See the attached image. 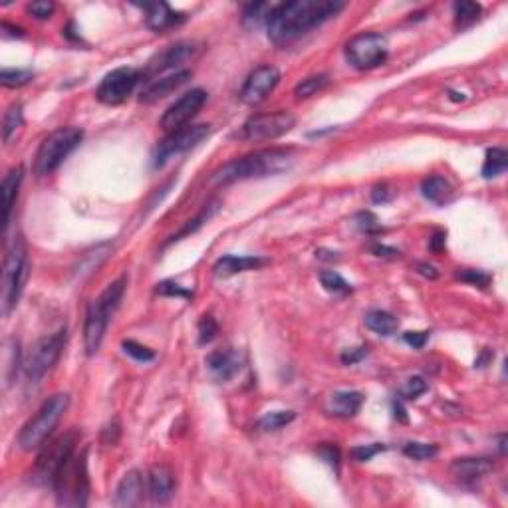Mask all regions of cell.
<instances>
[{
	"instance_id": "bcb514c9",
	"label": "cell",
	"mask_w": 508,
	"mask_h": 508,
	"mask_svg": "<svg viewBox=\"0 0 508 508\" xmlns=\"http://www.w3.org/2000/svg\"><path fill=\"white\" fill-rule=\"evenodd\" d=\"M157 294L161 296H179V298H193L191 290H185L183 286H179L173 280H165L157 284Z\"/></svg>"
},
{
	"instance_id": "d590c367",
	"label": "cell",
	"mask_w": 508,
	"mask_h": 508,
	"mask_svg": "<svg viewBox=\"0 0 508 508\" xmlns=\"http://www.w3.org/2000/svg\"><path fill=\"white\" fill-rule=\"evenodd\" d=\"M403 453L413 460H431L439 455V447L433 443H419V441H409L403 445Z\"/></svg>"
},
{
	"instance_id": "f1b7e54d",
	"label": "cell",
	"mask_w": 508,
	"mask_h": 508,
	"mask_svg": "<svg viewBox=\"0 0 508 508\" xmlns=\"http://www.w3.org/2000/svg\"><path fill=\"white\" fill-rule=\"evenodd\" d=\"M508 167V153L502 147H493L486 151L483 163V177L484 179H495L502 175Z\"/></svg>"
},
{
	"instance_id": "6da1fadb",
	"label": "cell",
	"mask_w": 508,
	"mask_h": 508,
	"mask_svg": "<svg viewBox=\"0 0 508 508\" xmlns=\"http://www.w3.org/2000/svg\"><path fill=\"white\" fill-rule=\"evenodd\" d=\"M344 6L346 4L340 0H294L276 4L266 18L268 38L276 44L294 42L316 26L338 16L344 10Z\"/></svg>"
},
{
	"instance_id": "7a4b0ae2",
	"label": "cell",
	"mask_w": 508,
	"mask_h": 508,
	"mask_svg": "<svg viewBox=\"0 0 508 508\" xmlns=\"http://www.w3.org/2000/svg\"><path fill=\"white\" fill-rule=\"evenodd\" d=\"M294 165L292 151L286 149H262L240 159L226 163L217 173L212 175V185H233L236 181L248 179H264L290 171Z\"/></svg>"
},
{
	"instance_id": "3957f363",
	"label": "cell",
	"mask_w": 508,
	"mask_h": 508,
	"mask_svg": "<svg viewBox=\"0 0 508 508\" xmlns=\"http://www.w3.org/2000/svg\"><path fill=\"white\" fill-rule=\"evenodd\" d=\"M70 407V395L68 393H56L48 397L42 407L36 411V415L26 423L18 433V447L22 451H34L44 445L56 425L60 423L64 413Z\"/></svg>"
},
{
	"instance_id": "7dc6e473",
	"label": "cell",
	"mask_w": 508,
	"mask_h": 508,
	"mask_svg": "<svg viewBox=\"0 0 508 508\" xmlns=\"http://www.w3.org/2000/svg\"><path fill=\"white\" fill-rule=\"evenodd\" d=\"M54 10H56V4L50 2V0H36V2L28 4V13L32 14L34 18H38V20L50 18L54 14Z\"/></svg>"
},
{
	"instance_id": "52a82bcc",
	"label": "cell",
	"mask_w": 508,
	"mask_h": 508,
	"mask_svg": "<svg viewBox=\"0 0 508 508\" xmlns=\"http://www.w3.org/2000/svg\"><path fill=\"white\" fill-rule=\"evenodd\" d=\"M66 338H68L66 328H60L56 334H50L46 338H42V340H38L36 346L32 347V351L28 356V360L24 361L28 387H36V385L42 384L46 373L58 363L64 351V346H66Z\"/></svg>"
},
{
	"instance_id": "9a60e30c",
	"label": "cell",
	"mask_w": 508,
	"mask_h": 508,
	"mask_svg": "<svg viewBox=\"0 0 508 508\" xmlns=\"http://www.w3.org/2000/svg\"><path fill=\"white\" fill-rule=\"evenodd\" d=\"M113 316V310L106 306L101 300H94L86 312V324H84V346H86L87 356H96L101 347L103 335L108 330L110 318Z\"/></svg>"
},
{
	"instance_id": "e0dca14e",
	"label": "cell",
	"mask_w": 508,
	"mask_h": 508,
	"mask_svg": "<svg viewBox=\"0 0 508 508\" xmlns=\"http://www.w3.org/2000/svg\"><path fill=\"white\" fill-rule=\"evenodd\" d=\"M193 72L191 70H179L171 75H165L159 80H149V84L139 94V101L141 103H153L157 99L167 98L169 94L177 92L181 86H185L187 82L191 80Z\"/></svg>"
},
{
	"instance_id": "db71d44e",
	"label": "cell",
	"mask_w": 508,
	"mask_h": 508,
	"mask_svg": "<svg viewBox=\"0 0 508 508\" xmlns=\"http://www.w3.org/2000/svg\"><path fill=\"white\" fill-rule=\"evenodd\" d=\"M445 242H447L445 231H435L433 235H431V238H429V248H431L433 252H443Z\"/></svg>"
},
{
	"instance_id": "d4e9b609",
	"label": "cell",
	"mask_w": 508,
	"mask_h": 508,
	"mask_svg": "<svg viewBox=\"0 0 508 508\" xmlns=\"http://www.w3.org/2000/svg\"><path fill=\"white\" fill-rule=\"evenodd\" d=\"M22 177H24V169H22V165H18V167H13L2 181V231L4 233L10 223V212H13L14 203L18 197Z\"/></svg>"
},
{
	"instance_id": "8992f818",
	"label": "cell",
	"mask_w": 508,
	"mask_h": 508,
	"mask_svg": "<svg viewBox=\"0 0 508 508\" xmlns=\"http://www.w3.org/2000/svg\"><path fill=\"white\" fill-rule=\"evenodd\" d=\"M26 242L22 236H16L4 259L2 270V314L8 316L10 310L18 304L20 294L24 290L28 278V256H26Z\"/></svg>"
},
{
	"instance_id": "e575fe53",
	"label": "cell",
	"mask_w": 508,
	"mask_h": 508,
	"mask_svg": "<svg viewBox=\"0 0 508 508\" xmlns=\"http://www.w3.org/2000/svg\"><path fill=\"white\" fill-rule=\"evenodd\" d=\"M270 4L266 2H252V4H247L242 8V22L250 28H256L262 22H266L268 18V13H270Z\"/></svg>"
},
{
	"instance_id": "94428289",
	"label": "cell",
	"mask_w": 508,
	"mask_h": 508,
	"mask_svg": "<svg viewBox=\"0 0 508 508\" xmlns=\"http://www.w3.org/2000/svg\"><path fill=\"white\" fill-rule=\"evenodd\" d=\"M451 99H453V101H463L465 96H463V94H457V92H451Z\"/></svg>"
},
{
	"instance_id": "ee69618b",
	"label": "cell",
	"mask_w": 508,
	"mask_h": 508,
	"mask_svg": "<svg viewBox=\"0 0 508 508\" xmlns=\"http://www.w3.org/2000/svg\"><path fill=\"white\" fill-rule=\"evenodd\" d=\"M354 223H356V226L360 228L361 233H365V235H375V233L382 231V224L377 221V217L370 211L358 212V215L354 217Z\"/></svg>"
},
{
	"instance_id": "f907efd6",
	"label": "cell",
	"mask_w": 508,
	"mask_h": 508,
	"mask_svg": "<svg viewBox=\"0 0 508 508\" xmlns=\"http://www.w3.org/2000/svg\"><path fill=\"white\" fill-rule=\"evenodd\" d=\"M368 356V347H351V349H346L344 354H342V361L346 363V365H354V363H358L361 361L363 358Z\"/></svg>"
},
{
	"instance_id": "cb8c5ba5",
	"label": "cell",
	"mask_w": 508,
	"mask_h": 508,
	"mask_svg": "<svg viewBox=\"0 0 508 508\" xmlns=\"http://www.w3.org/2000/svg\"><path fill=\"white\" fill-rule=\"evenodd\" d=\"M264 259L261 256H235V254H226L223 259L215 262L212 266V274L217 278H231L235 274L247 273V270H256L264 264Z\"/></svg>"
},
{
	"instance_id": "5bb4252c",
	"label": "cell",
	"mask_w": 508,
	"mask_h": 508,
	"mask_svg": "<svg viewBox=\"0 0 508 508\" xmlns=\"http://www.w3.org/2000/svg\"><path fill=\"white\" fill-rule=\"evenodd\" d=\"M205 101H207V92L205 89L195 87V89L187 92L175 103H171L167 108V112L163 113L161 127L165 131H169V133L175 131V129H179V127H185L197 115L198 110L205 106Z\"/></svg>"
},
{
	"instance_id": "ab89813d",
	"label": "cell",
	"mask_w": 508,
	"mask_h": 508,
	"mask_svg": "<svg viewBox=\"0 0 508 508\" xmlns=\"http://www.w3.org/2000/svg\"><path fill=\"white\" fill-rule=\"evenodd\" d=\"M455 278L460 282H467V284L477 286V288H486L491 284V274L483 273V270H474V268H459L455 273Z\"/></svg>"
},
{
	"instance_id": "f35d334b",
	"label": "cell",
	"mask_w": 508,
	"mask_h": 508,
	"mask_svg": "<svg viewBox=\"0 0 508 508\" xmlns=\"http://www.w3.org/2000/svg\"><path fill=\"white\" fill-rule=\"evenodd\" d=\"M217 209H219V207H217V203H215V205H209V207H207L205 211L198 212V215L195 217V219H193V221H189V224H185V226H183V228H181L179 233H177V235L171 236V240H169V242H175V240H179L181 236L189 235V233H195L197 228H201L203 224H205L207 221H209V219H211L212 215L217 212Z\"/></svg>"
},
{
	"instance_id": "ba28073f",
	"label": "cell",
	"mask_w": 508,
	"mask_h": 508,
	"mask_svg": "<svg viewBox=\"0 0 508 508\" xmlns=\"http://www.w3.org/2000/svg\"><path fill=\"white\" fill-rule=\"evenodd\" d=\"M387 54H389L387 38L377 32L360 34V36L351 38L346 44L347 62L361 72L382 66L387 60Z\"/></svg>"
},
{
	"instance_id": "c3c4849f",
	"label": "cell",
	"mask_w": 508,
	"mask_h": 508,
	"mask_svg": "<svg viewBox=\"0 0 508 508\" xmlns=\"http://www.w3.org/2000/svg\"><path fill=\"white\" fill-rule=\"evenodd\" d=\"M318 455L322 457L330 467H334L335 471L340 469V449L334 445H322L318 449Z\"/></svg>"
},
{
	"instance_id": "7402d4cb",
	"label": "cell",
	"mask_w": 508,
	"mask_h": 508,
	"mask_svg": "<svg viewBox=\"0 0 508 508\" xmlns=\"http://www.w3.org/2000/svg\"><path fill=\"white\" fill-rule=\"evenodd\" d=\"M143 8H145V24L153 32H165L185 20V14L175 13L167 2H153V4H145Z\"/></svg>"
},
{
	"instance_id": "ac0fdd59",
	"label": "cell",
	"mask_w": 508,
	"mask_h": 508,
	"mask_svg": "<svg viewBox=\"0 0 508 508\" xmlns=\"http://www.w3.org/2000/svg\"><path fill=\"white\" fill-rule=\"evenodd\" d=\"M207 368L212 373L217 382H228L242 368V356L235 349H217L209 354L207 358Z\"/></svg>"
},
{
	"instance_id": "7c38bea8",
	"label": "cell",
	"mask_w": 508,
	"mask_h": 508,
	"mask_svg": "<svg viewBox=\"0 0 508 508\" xmlns=\"http://www.w3.org/2000/svg\"><path fill=\"white\" fill-rule=\"evenodd\" d=\"M80 441V435L75 431L58 437L56 441H52L50 445L44 447V451L38 455L36 460V472L42 481L52 483L54 474L64 467V463L70 459L75 453V445Z\"/></svg>"
},
{
	"instance_id": "8d00e7d4",
	"label": "cell",
	"mask_w": 508,
	"mask_h": 508,
	"mask_svg": "<svg viewBox=\"0 0 508 508\" xmlns=\"http://www.w3.org/2000/svg\"><path fill=\"white\" fill-rule=\"evenodd\" d=\"M320 282L332 294H349L351 292V284L347 282L342 274L335 273V270H324V273H320Z\"/></svg>"
},
{
	"instance_id": "91938a15",
	"label": "cell",
	"mask_w": 508,
	"mask_h": 508,
	"mask_svg": "<svg viewBox=\"0 0 508 508\" xmlns=\"http://www.w3.org/2000/svg\"><path fill=\"white\" fill-rule=\"evenodd\" d=\"M393 411H395V419H399V421H407V415H405V411H403V407H401V403L399 401H393Z\"/></svg>"
},
{
	"instance_id": "f5cc1de1",
	"label": "cell",
	"mask_w": 508,
	"mask_h": 508,
	"mask_svg": "<svg viewBox=\"0 0 508 508\" xmlns=\"http://www.w3.org/2000/svg\"><path fill=\"white\" fill-rule=\"evenodd\" d=\"M391 198H393V191H391L387 185H377L373 189L372 193L373 203H387V201H391Z\"/></svg>"
},
{
	"instance_id": "680465c9",
	"label": "cell",
	"mask_w": 508,
	"mask_h": 508,
	"mask_svg": "<svg viewBox=\"0 0 508 508\" xmlns=\"http://www.w3.org/2000/svg\"><path fill=\"white\" fill-rule=\"evenodd\" d=\"M493 358H495V354H493L491 349H483V354H481V358L477 360V363H474V365H477V368H484V365H486L488 361L493 360Z\"/></svg>"
},
{
	"instance_id": "83f0119b",
	"label": "cell",
	"mask_w": 508,
	"mask_h": 508,
	"mask_svg": "<svg viewBox=\"0 0 508 508\" xmlns=\"http://www.w3.org/2000/svg\"><path fill=\"white\" fill-rule=\"evenodd\" d=\"M110 252H112V245H99V247L87 250L86 254L80 259V262H78V266L74 268V274L80 276V278L92 274L96 268L101 266V262L110 256Z\"/></svg>"
},
{
	"instance_id": "8fae6325",
	"label": "cell",
	"mask_w": 508,
	"mask_h": 508,
	"mask_svg": "<svg viewBox=\"0 0 508 508\" xmlns=\"http://www.w3.org/2000/svg\"><path fill=\"white\" fill-rule=\"evenodd\" d=\"M141 78L143 74L136 68H115L99 82L96 98L106 106H119L136 92Z\"/></svg>"
},
{
	"instance_id": "4fadbf2b",
	"label": "cell",
	"mask_w": 508,
	"mask_h": 508,
	"mask_svg": "<svg viewBox=\"0 0 508 508\" xmlns=\"http://www.w3.org/2000/svg\"><path fill=\"white\" fill-rule=\"evenodd\" d=\"M201 52H203V48H201V44H197V42H177L173 46H167L161 52H157L149 60L145 70L141 74H143L145 80H151V78L163 74L167 70H177L183 64L193 62Z\"/></svg>"
},
{
	"instance_id": "6f0895ef",
	"label": "cell",
	"mask_w": 508,
	"mask_h": 508,
	"mask_svg": "<svg viewBox=\"0 0 508 508\" xmlns=\"http://www.w3.org/2000/svg\"><path fill=\"white\" fill-rule=\"evenodd\" d=\"M2 32H6V36H13V38L24 36V30H22V28H18V26H10L8 22H2Z\"/></svg>"
},
{
	"instance_id": "60d3db41",
	"label": "cell",
	"mask_w": 508,
	"mask_h": 508,
	"mask_svg": "<svg viewBox=\"0 0 508 508\" xmlns=\"http://www.w3.org/2000/svg\"><path fill=\"white\" fill-rule=\"evenodd\" d=\"M217 334H219V324H217V320L212 318L211 314L201 316V320H198V344L201 346L211 344L212 340L217 338Z\"/></svg>"
},
{
	"instance_id": "44dd1931",
	"label": "cell",
	"mask_w": 508,
	"mask_h": 508,
	"mask_svg": "<svg viewBox=\"0 0 508 508\" xmlns=\"http://www.w3.org/2000/svg\"><path fill=\"white\" fill-rule=\"evenodd\" d=\"M147 493L153 502L165 505L175 493V474L165 465H155L147 477Z\"/></svg>"
},
{
	"instance_id": "816d5d0a",
	"label": "cell",
	"mask_w": 508,
	"mask_h": 508,
	"mask_svg": "<svg viewBox=\"0 0 508 508\" xmlns=\"http://www.w3.org/2000/svg\"><path fill=\"white\" fill-rule=\"evenodd\" d=\"M372 252L375 256H379V259H399L401 256V252L397 248L385 247V245H373Z\"/></svg>"
},
{
	"instance_id": "277c9868",
	"label": "cell",
	"mask_w": 508,
	"mask_h": 508,
	"mask_svg": "<svg viewBox=\"0 0 508 508\" xmlns=\"http://www.w3.org/2000/svg\"><path fill=\"white\" fill-rule=\"evenodd\" d=\"M52 486L56 491L58 502L64 507H86L89 496V477H87V453L72 455L64 467L54 474Z\"/></svg>"
},
{
	"instance_id": "d6986e66",
	"label": "cell",
	"mask_w": 508,
	"mask_h": 508,
	"mask_svg": "<svg viewBox=\"0 0 508 508\" xmlns=\"http://www.w3.org/2000/svg\"><path fill=\"white\" fill-rule=\"evenodd\" d=\"M143 500V474L139 471L125 472L124 479L119 481L113 496V505L117 508L137 507Z\"/></svg>"
},
{
	"instance_id": "9c48e42d",
	"label": "cell",
	"mask_w": 508,
	"mask_h": 508,
	"mask_svg": "<svg viewBox=\"0 0 508 508\" xmlns=\"http://www.w3.org/2000/svg\"><path fill=\"white\" fill-rule=\"evenodd\" d=\"M296 125V117L290 112H273V113H259L248 117L247 122L240 127L238 137L245 141H270L276 137L284 136L292 131Z\"/></svg>"
},
{
	"instance_id": "30bf717a",
	"label": "cell",
	"mask_w": 508,
	"mask_h": 508,
	"mask_svg": "<svg viewBox=\"0 0 508 508\" xmlns=\"http://www.w3.org/2000/svg\"><path fill=\"white\" fill-rule=\"evenodd\" d=\"M209 133H211V127L205 124L185 125V127L171 131L155 149V161H153L155 167H163L173 157H179L181 153L195 149Z\"/></svg>"
},
{
	"instance_id": "5b68a950",
	"label": "cell",
	"mask_w": 508,
	"mask_h": 508,
	"mask_svg": "<svg viewBox=\"0 0 508 508\" xmlns=\"http://www.w3.org/2000/svg\"><path fill=\"white\" fill-rule=\"evenodd\" d=\"M84 139V131L80 127H60L56 131H52L36 151L34 157V173L38 177H46L52 175L64 159L74 151Z\"/></svg>"
},
{
	"instance_id": "4316f807",
	"label": "cell",
	"mask_w": 508,
	"mask_h": 508,
	"mask_svg": "<svg viewBox=\"0 0 508 508\" xmlns=\"http://www.w3.org/2000/svg\"><path fill=\"white\" fill-rule=\"evenodd\" d=\"M363 322H365V326L372 330L373 334L384 335V338L397 334V330H399V320L393 314H389L385 310H370L365 314Z\"/></svg>"
},
{
	"instance_id": "b9f144b4",
	"label": "cell",
	"mask_w": 508,
	"mask_h": 508,
	"mask_svg": "<svg viewBox=\"0 0 508 508\" xmlns=\"http://www.w3.org/2000/svg\"><path fill=\"white\" fill-rule=\"evenodd\" d=\"M427 389H429V385H427V382L423 379L421 375H413L409 379H405V384L399 387V397H403V399H417Z\"/></svg>"
},
{
	"instance_id": "9f6ffc18",
	"label": "cell",
	"mask_w": 508,
	"mask_h": 508,
	"mask_svg": "<svg viewBox=\"0 0 508 508\" xmlns=\"http://www.w3.org/2000/svg\"><path fill=\"white\" fill-rule=\"evenodd\" d=\"M417 273L423 274L425 278H431V280H435V278L439 276L437 268L431 266V264H425V262H419V264H417Z\"/></svg>"
},
{
	"instance_id": "d6a6232c",
	"label": "cell",
	"mask_w": 508,
	"mask_h": 508,
	"mask_svg": "<svg viewBox=\"0 0 508 508\" xmlns=\"http://www.w3.org/2000/svg\"><path fill=\"white\" fill-rule=\"evenodd\" d=\"M294 419H296L294 411H270V413L262 415L259 423H256V427L261 431H278V429H282L286 425H290Z\"/></svg>"
},
{
	"instance_id": "603a6c76",
	"label": "cell",
	"mask_w": 508,
	"mask_h": 508,
	"mask_svg": "<svg viewBox=\"0 0 508 508\" xmlns=\"http://www.w3.org/2000/svg\"><path fill=\"white\" fill-rule=\"evenodd\" d=\"M493 469H495V460L488 457H460V459L453 460V465H451V472L467 483L483 479Z\"/></svg>"
},
{
	"instance_id": "484cf974",
	"label": "cell",
	"mask_w": 508,
	"mask_h": 508,
	"mask_svg": "<svg viewBox=\"0 0 508 508\" xmlns=\"http://www.w3.org/2000/svg\"><path fill=\"white\" fill-rule=\"evenodd\" d=\"M421 193L423 197L427 198L429 203H433V205H447V203H451L453 197H455V189H453V185L447 181L445 177H439V175L427 177V179L423 181Z\"/></svg>"
},
{
	"instance_id": "1f68e13d",
	"label": "cell",
	"mask_w": 508,
	"mask_h": 508,
	"mask_svg": "<svg viewBox=\"0 0 508 508\" xmlns=\"http://www.w3.org/2000/svg\"><path fill=\"white\" fill-rule=\"evenodd\" d=\"M24 124V115H22V106L20 103H13L6 113H4V119H2V137H4V143H10V139L16 136V131L22 127Z\"/></svg>"
},
{
	"instance_id": "4dcf8cb0",
	"label": "cell",
	"mask_w": 508,
	"mask_h": 508,
	"mask_svg": "<svg viewBox=\"0 0 508 508\" xmlns=\"http://www.w3.org/2000/svg\"><path fill=\"white\" fill-rule=\"evenodd\" d=\"M481 4L477 2H457L455 4V28L457 30H467L471 28L479 16H481Z\"/></svg>"
},
{
	"instance_id": "ffe728a7",
	"label": "cell",
	"mask_w": 508,
	"mask_h": 508,
	"mask_svg": "<svg viewBox=\"0 0 508 508\" xmlns=\"http://www.w3.org/2000/svg\"><path fill=\"white\" fill-rule=\"evenodd\" d=\"M363 399L365 397L360 391H334L326 401V411L338 419H351L360 413Z\"/></svg>"
},
{
	"instance_id": "74e56055",
	"label": "cell",
	"mask_w": 508,
	"mask_h": 508,
	"mask_svg": "<svg viewBox=\"0 0 508 508\" xmlns=\"http://www.w3.org/2000/svg\"><path fill=\"white\" fill-rule=\"evenodd\" d=\"M34 74L30 70H14V68H2L0 72V82L4 87H20L26 86Z\"/></svg>"
},
{
	"instance_id": "836d02e7",
	"label": "cell",
	"mask_w": 508,
	"mask_h": 508,
	"mask_svg": "<svg viewBox=\"0 0 508 508\" xmlns=\"http://www.w3.org/2000/svg\"><path fill=\"white\" fill-rule=\"evenodd\" d=\"M328 82H330V78L326 74L310 75V78L302 80V82L294 87V96H296L298 99L312 98V96H316L320 89H324V87L328 86Z\"/></svg>"
},
{
	"instance_id": "f546056e",
	"label": "cell",
	"mask_w": 508,
	"mask_h": 508,
	"mask_svg": "<svg viewBox=\"0 0 508 508\" xmlns=\"http://www.w3.org/2000/svg\"><path fill=\"white\" fill-rule=\"evenodd\" d=\"M20 368V344L10 338L4 346V384L10 385Z\"/></svg>"
},
{
	"instance_id": "11a10c76",
	"label": "cell",
	"mask_w": 508,
	"mask_h": 508,
	"mask_svg": "<svg viewBox=\"0 0 508 508\" xmlns=\"http://www.w3.org/2000/svg\"><path fill=\"white\" fill-rule=\"evenodd\" d=\"M101 437H103V443H106V445H115L117 439H119V425H117V423L108 425V427L103 429Z\"/></svg>"
},
{
	"instance_id": "2e32d148",
	"label": "cell",
	"mask_w": 508,
	"mask_h": 508,
	"mask_svg": "<svg viewBox=\"0 0 508 508\" xmlns=\"http://www.w3.org/2000/svg\"><path fill=\"white\" fill-rule=\"evenodd\" d=\"M280 84V70L276 66H261L250 72L245 86L240 89V99L247 106H256L268 98L274 87Z\"/></svg>"
},
{
	"instance_id": "7bdbcfd3",
	"label": "cell",
	"mask_w": 508,
	"mask_h": 508,
	"mask_svg": "<svg viewBox=\"0 0 508 508\" xmlns=\"http://www.w3.org/2000/svg\"><path fill=\"white\" fill-rule=\"evenodd\" d=\"M122 347H124V351L127 356H131L137 361H143L145 363V361L155 360V351L153 349H149L147 346H141V344H137L133 340H124Z\"/></svg>"
},
{
	"instance_id": "f6af8a7d",
	"label": "cell",
	"mask_w": 508,
	"mask_h": 508,
	"mask_svg": "<svg viewBox=\"0 0 508 508\" xmlns=\"http://www.w3.org/2000/svg\"><path fill=\"white\" fill-rule=\"evenodd\" d=\"M387 445L384 443H372V445H358L354 447L351 451H349V455L354 457V459L358 460V463H368V460H372L377 453H382L385 451Z\"/></svg>"
},
{
	"instance_id": "681fc988",
	"label": "cell",
	"mask_w": 508,
	"mask_h": 508,
	"mask_svg": "<svg viewBox=\"0 0 508 508\" xmlns=\"http://www.w3.org/2000/svg\"><path fill=\"white\" fill-rule=\"evenodd\" d=\"M403 340H405V344L413 347V349H423L425 344L429 342V332H405V334H403Z\"/></svg>"
}]
</instances>
